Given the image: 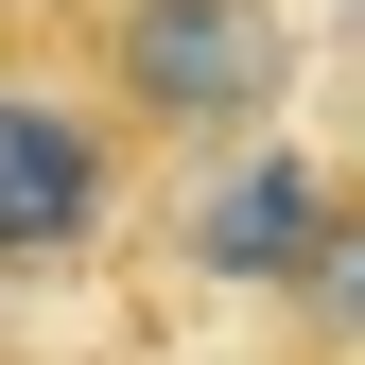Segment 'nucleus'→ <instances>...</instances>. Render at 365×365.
<instances>
[{
	"mask_svg": "<svg viewBox=\"0 0 365 365\" xmlns=\"http://www.w3.org/2000/svg\"><path fill=\"white\" fill-rule=\"evenodd\" d=\"M53 35H70V70L105 87V122L157 157V192L261 157V122H279L296 70H313L296 0H53Z\"/></svg>",
	"mask_w": 365,
	"mask_h": 365,
	"instance_id": "f257e3e1",
	"label": "nucleus"
},
{
	"mask_svg": "<svg viewBox=\"0 0 365 365\" xmlns=\"http://www.w3.org/2000/svg\"><path fill=\"white\" fill-rule=\"evenodd\" d=\"M157 209V157L105 122L53 18H0V296L18 279H105Z\"/></svg>",
	"mask_w": 365,
	"mask_h": 365,
	"instance_id": "f03ea898",
	"label": "nucleus"
},
{
	"mask_svg": "<svg viewBox=\"0 0 365 365\" xmlns=\"http://www.w3.org/2000/svg\"><path fill=\"white\" fill-rule=\"evenodd\" d=\"M261 313H279V348H313V365H365V157H331V192H313L296 261L261 279Z\"/></svg>",
	"mask_w": 365,
	"mask_h": 365,
	"instance_id": "7ed1b4c3",
	"label": "nucleus"
},
{
	"mask_svg": "<svg viewBox=\"0 0 365 365\" xmlns=\"http://www.w3.org/2000/svg\"><path fill=\"white\" fill-rule=\"evenodd\" d=\"M209 365H313V348H279V331H244V348H209Z\"/></svg>",
	"mask_w": 365,
	"mask_h": 365,
	"instance_id": "20e7f679",
	"label": "nucleus"
},
{
	"mask_svg": "<svg viewBox=\"0 0 365 365\" xmlns=\"http://www.w3.org/2000/svg\"><path fill=\"white\" fill-rule=\"evenodd\" d=\"M348 157H365V53H348Z\"/></svg>",
	"mask_w": 365,
	"mask_h": 365,
	"instance_id": "39448f33",
	"label": "nucleus"
},
{
	"mask_svg": "<svg viewBox=\"0 0 365 365\" xmlns=\"http://www.w3.org/2000/svg\"><path fill=\"white\" fill-rule=\"evenodd\" d=\"M0 365H35V348H18V331H0Z\"/></svg>",
	"mask_w": 365,
	"mask_h": 365,
	"instance_id": "423d86ee",
	"label": "nucleus"
}]
</instances>
